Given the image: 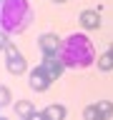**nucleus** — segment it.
<instances>
[{
    "instance_id": "f257e3e1",
    "label": "nucleus",
    "mask_w": 113,
    "mask_h": 120,
    "mask_svg": "<svg viewBox=\"0 0 113 120\" xmlns=\"http://www.w3.org/2000/svg\"><path fill=\"white\" fill-rule=\"evenodd\" d=\"M58 58L70 70H85V68L96 65L98 55H96V48H93V43H90V38L85 33H73V35H68L63 40Z\"/></svg>"
},
{
    "instance_id": "f03ea898",
    "label": "nucleus",
    "mask_w": 113,
    "mask_h": 120,
    "mask_svg": "<svg viewBox=\"0 0 113 120\" xmlns=\"http://www.w3.org/2000/svg\"><path fill=\"white\" fill-rule=\"evenodd\" d=\"M33 5L28 0H0V30L8 35H20L33 25Z\"/></svg>"
},
{
    "instance_id": "7ed1b4c3",
    "label": "nucleus",
    "mask_w": 113,
    "mask_h": 120,
    "mask_svg": "<svg viewBox=\"0 0 113 120\" xmlns=\"http://www.w3.org/2000/svg\"><path fill=\"white\" fill-rule=\"evenodd\" d=\"M5 68L10 75H23L28 70V60L20 55V50L15 45H8V50H5Z\"/></svg>"
},
{
    "instance_id": "20e7f679",
    "label": "nucleus",
    "mask_w": 113,
    "mask_h": 120,
    "mask_svg": "<svg viewBox=\"0 0 113 120\" xmlns=\"http://www.w3.org/2000/svg\"><path fill=\"white\" fill-rule=\"evenodd\" d=\"M28 85H30V90H35V93H45V90L53 85V78H50V73H48L43 65H38V68L30 70Z\"/></svg>"
},
{
    "instance_id": "39448f33",
    "label": "nucleus",
    "mask_w": 113,
    "mask_h": 120,
    "mask_svg": "<svg viewBox=\"0 0 113 120\" xmlns=\"http://www.w3.org/2000/svg\"><path fill=\"white\" fill-rule=\"evenodd\" d=\"M60 45H63V40H60L55 33H43V35L38 38V50L43 52V58H48V55H58Z\"/></svg>"
},
{
    "instance_id": "423d86ee",
    "label": "nucleus",
    "mask_w": 113,
    "mask_h": 120,
    "mask_svg": "<svg viewBox=\"0 0 113 120\" xmlns=\"http://www.w3.org/2000/svg\"><path fill=\"white\" fill-rule=\"evenodd\" d=\"M78 22H81L83 33L98 30V28H101V13H98V10H83V13L78 15Z\"/></svg>"
},
{
    "instance_id": "0eeeda50",
    "label": "nucleus",
    "mask_w": 113,
    "mask_h": 120,
    "mask_svg": "<svg viewBox=\"0 0 113 120\" xmlns=\"http://www.w3.org/2000/svg\"><path fill=\"white\" fill-rule=\"evenodd\" d=\"M40 65H43L48 73H50V78H53V80H58L60 75H63V70H65V65L60 63V58H58V55H48V58H43V63H40Z\"/></svg>"
},
{
    "instance_id": "6e6552de",
    "label": "nucleus",
    "mask_w": 113,
    "mask_h": 120,
    "mask_svg": "<svg viewBox=\"0 0 113 120\" xmlns=\"http://www.w3.org/2000/svg\"><path fill=\"white\" fill-rule=\"evenodd\" d=\"M65 115H68V110H65V105H60V103H53L43 110L45 120H65Z\"/></svg>"
},
{
    "instance_id": "1a4fd4ad",
    "label": "nucleus",
    "mask_w": 113,
    "mask_h": 120,
    "mask_svg": "<svg viewBox=\"0 0 113 120\" xmlns=\"http://www.w3.org/2000/svg\"><path fill=\"white\" fill-rule=\"evenodd\" d=\"M15 112H18V118H30V115H35V105L33 100H18L15 103Z\"/></svg>"
},
{
    "instance_id": "9d476101",
    "label": "nucleus",
    "mask_w": 113,
    "mask_h": 120,
    "mask_svg": "<svg viewBox=\"0 0 113 120\" xmlns=\"http://www.w3.org/2000/svg\"><path fill=\"white\" fill-rule=\"evenodd\" d=\"M96 65H98V70H101V73H111V70H113V52H111V50L103 52V55L96 60Z\"/></svg>"
},
{
    "instance_id": "9b49d317",
    "label": "nucleus",
    "mask_w": 113,
    "mask_h": 120,
    "mask_svg": "<svg viewBox=\"0 0 113 120\" xmlns=\"http://www.w3.org/2000/svg\"><path fill=\"white\" fill-rule=\"evenodd\" d=\"M96 108H98V112H101L103 120H111L113 118V103H111V100H98Z\"/></svg>"
},
{
    "instance_id": "f8f14e48",
    "label": "nucleus",
    "mask_w": 113,
    "mask_h": 120,
    "mask_svg": "<svg viewBox=\"0 0 113 120\" xmlns=\"http://www.w3.org/2000/svg\"><path fill=\"white\" fill-rule=\"evenodd\" d=\"M83 120H103V118H101V112H98V108H96V103L83 108Z\"/></svg>"
},
{
    "instance_id": "ddd939ff",
    "label": "nucleus",
    "mask_w": 113,
    "mask_h": 120,
    "mask_svg": "<svg viewBox=\"0 0 113 120\" xmlns=\"http://www.w3.org/2000/svg\"><path fill=\"white\" fill-rule=\"evenodd\" d=\"M10 103H13V93H10L5 85H0V110H5Z\"/></svg>"
},
{
    "instance_id": "4468645a",
    "label": "nucleus",
    "mask_w": 113,
    "mask_h": 120,
    "mask_svg": "<svg viewBox=\"0 0 113 120\" xmlns=\"http://www.w3.org/2000/svg\"><path fill=\"white\" fill-rule=\"evenodd\" d=\"M8 45H10V40H8V33H5V30H0V50H8Z\"/></svg>"
},
{
    "instance_id": "2eb2a0df",
    "label": "nucleus",
    "mask_w": 113,
    "mask_h": 120,
    "mask_svg": "<svg viewBox=\"0 0 113 120\" xmlns=\"http://www.w3.org/2000/svg\"><path fill=\"white\" fill-rule=\"evenodd\" d=\"M25 120H45V118H43V112H35V115H30V118H25Z\"/></svg>"
},
{
    "instance_id": "dca6fc26",
    "label": "nucleus",
    "mask_w": 113,
    "mask_h": 120,
    "mask_svg": "<svg viewBox=\"0 0 113 120\" xmlns=\"http://www.w3.org/2000/svg\"><path fill=\"white\" fill-rule=\"evenodd\" d=\"M50 3H58V5H60V3H68V0H50Z\"/></svg>"
},
{
    "instance_id": "f3484780",
    "label": "nucleus",
    "mask_w": 113,
    "mask_h": 120,
    "mask_svg": "<svg viewBox=\"0 0 113 120\" xmlns=\"http://www.w3.org/2000/svg\"><path fill=\"white\" fill-rule=\"evenodd\" d=\"M0 120H8V118H5V115H0Z\"/></svg>"
},
{
    "instance_id": "a211bd4d",
    "label": "nucleus",
    "mask_w": 113,
    "mask_h": 120,
    "mask_svg": "<svg viewBox=\"0 0 113 120\" xmlns=\"http://www.w3.org/2000/svg\"><path fill=\"white\" fill-rule=\"evenodd\" d=\"M108 50H111V52H113V43H111V48H108Z\"/></svg>"
}]
</instances>
